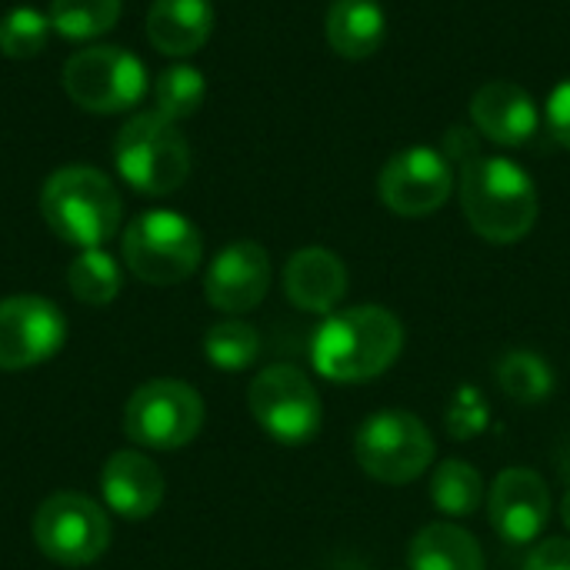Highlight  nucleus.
Instances as JSON below:
<instances>
[{
	"mask_svg": "<svg viewBox=\"0 0 570 570\" xmlns=\"http://www.w3.org/2000/svg\"><path fill=\"white\" fill-rule=\"evenodd\" d=\"M448 157L461 164V207L474 234L491 244L524 240L541 210L531 174L511 157L481 154L478 140L461 127L448 134Z\"/></svg>",
	"mask_w": 570,
	"mask_h": 570,
	"instance_id": "obj_1",
	"label": "nucleus"
},
{
	"mask_svg": "<svg viewBox=\"0 0 570 570\" xmlns=\"http://www.w3.org/2000/svg\"><path fill=\"white\" fill-rule=\"evenodd\" d=\"M404 351L401 321L377 304L334 311L314 331L311 364L324 381L364 384L394 367Z\"/></svg>",
	"mask_w": 570,
	"mask_h": 570,
	"instance_id": "obj_2",
	"label": "nucleus"
},
{
	"mask_svg": "<svg viewBox=\"0 0 570 570\" xmlns=\"http://www.w3.org/2000/svg\"><path fill=\"white\" fill-rule=\"evenodd\" d=\"M40 214L47 227L80 250L104 247L124 220V200L107 174L97 167H60L43 180Z\"/></svg>",
	"mask_w": 570,
	"mask_h": 570,
	"instance_id": "obj_3",
	"label": "nucleus"
},
{
	"mask_svg": "<svg viewBox=\"0 0 570 570\" xmlns=\"http://www.w3.org/2000/svg\"><path fill=\"white\" fill-rule=\"evenodd\" d=\"M114 164L124 184L144 197L174 194L190 174V147L177 124L157 110L130 117L114 140Z\"/></svg>",
	"mask_w": 570,
	"mask_h": 570,
	"instance_id": "obj_4",
	"label": "nucleus"
},
{
	"mask_svg": "<svg viewBox=\"0 0 570 570\" xmlns=\"http://www.w3.org/2000/svg\"><path fill=\"white\" fill-rule=\"evenodd\" d=\"M124 267L154 287H170L187 281L204 257V237L177 210H147L137 214L120 237Z\"/></svg>",
	"mask_w": 570,
	"mask_h": 570,
	"instance_id": "obj_5",
	"label": "nucleus"
},
{
	"mask_svg": "<svg viewBox=\"0 0 570 570\" xmlns=\"http://www.w3.org/2000/svg\"><path fill=\"white\" fill-rule=\"evenodd\" d=\"M354 458L381 484H411L434 464V438L417 414L387 407L357 428Z\"/></svg>",
	"mask_w": 570,
	"mask_h": 570,
	"instance_id": "obj_6",
	"label": "nucleus"
},
{
	"mask_svg": "<svg viewBox=\"0 0 570 570\" xmlns=\"http://www.w3.org/2000/svg\"><path fill=\"white\" fill-rule=\"evenodd\" d=\"M63 90L87 114H120L144 100L147 67L124 47L94 43L63 63Z\"/></svg>",
	"mask_w": 570,
	"mask_h": 570,
	"instance_id": "obj_7",
	"label": "nucleus"
},
{
	"mask_svg": "<svg viewBox=\"0 0 570 570\" xmlns=\"http://www.w3.org/2000/svg\"><path fill=\"white\" fill-rule=\"evenodd\" d=\"M247 407L267 438L291 448L314 441L324 424L321 394L294 364L264 367L247 387Z\"/></svg>",
	"mask_w": 570,
	"mask_h": 570,
	"instance_id": "obj_8",
	"label": "nucleus"
},
{
	"mask_svg": "<svg viewBox=\"0 0 570 570\" xmlns=\"http://www.w3.org/2000/svg\"><path fill=\"white\" fill-rule=\"evenodd\" d=\"M204 428L200 394L174 377L140 384L124 407V434L150 451L187 448Z\"/></svg>",
	"mask_w": 570,
	"mask_h": 570,
	"instance_id": "obj_9",
	"label": "nucleus"
},
{
	"mask_svg": "<svg viewBox=\"0 0 570 570\" xmlns=\"http://www.w3.org/2000/svg\"><path fill=\"white\" fill-rule=\"evenodd\" d=\"M33 544L53 564H94L110 544V518L97 501L83 494H50L33 514Z\"/></svg>",
	"mask_w": 570,
	"mask_h": 570,
	"instance_id": "obj_10",
	"label": "nucleus"
},
{
	"mask_svg": "<svg viewBox=\"0 0 570 570\" xmlns=\"http://www.w3.org/2000/svg\"><path fill=\"white\" fill-rule=\"evenodd\" d=\"M454 190V170L448 154L434 147L397 150L377 177V197L397 217H428L448 204Z\"/></svg>",
	"mask_w": 570,
	"mask_h": 570,
	"instance_id": "obj_11",
	"label": "nucleus"
},
{
	"mask_svg": "<svg viewBox=\"0 0 570 570\" xmlns=\"http://www.w3.org/2000/svg\"><path fill=\"white\" fill-rule=\"evenodd\" d=\"M67 341L63 311L37 294H13L0 301V371H30Z\"/></svg>",
	"mask_w": 570,
	"mask_h": 570,
	"instance_id": "obj_12",
	"label": "nucleus"
},
{
	"mask_svg": "<svg viewBox=\"0 0 570 570\" xmlns=\"http://www.w3.org/2000/svg\"><path fill=\"white\" fill-rule=\"evenodd\" d=\"M488 514L494 534L511 544V548H528L534 544L551 518V491L544 478L531 468H508L498 474L491 498H488Z\"/></svg>",
	"mask_w": 570,
	"mask_h": 570,
	"instance_id": "obj_13",
	"label": "nucleus"
},
{
	"mask_svg": "<svg viewBox=\"0 0 570 570\" xmlns=\"http://www.w3.org/2000/svg\"><path fill=\"white\" fill-rule=\"evenodd\" d=\"M271 291V257L257 240L227 244L207 267L204 294L224 314L254 311Z\"/></svg>",
	"mask_w": 570,
	"mask_h": 570,
	"instance_id": "obj_14",
	"label": "nucleus"
},
{
	"mask_svg": "<svg viewBox=\"0 0 570 570\" xmlns=\"http://www.w3.org/2000/svg\"><path fill=\"white\" fill-rule=\"evenodd\" d=\"M471 120L488 140L501 147H521L538 134L541 110L524 87L511 80H491L474 94Z\"/></svg>",
	"mask_w": 570,
	"mask_h": 570,
	"instance_id": "obj_15",
	"label": "nucleus"
},
{
	"mask_svg": "<svg viewBox=\"0 0 570 570\" xmlns=\"http://www.w3.org/2000/svg\"><path fill=\"white\" fill-rule=\"evenodd\" d=\"M100 491L110 514L124 521H147L164 501V474L150 458L117 451L100 471Z\"/></svg>",
	"mask_w": 570,
	"mask_h": 570,
	"instance_id": "obj_16",
	"label": "nucleus"
},
{
	"mask_svg": "<svg viewBox=\"0 0 570 570\" xmlns=\"http://www.w3.org/2000/svg\"><path fill=\"white\" fill-rule=\"evenodd\" d=\"M284 294L297 311L327 317L347 294V267L327 247H301L284 267Z\"/></svg>",
	"mask_w": 570,
	"mask_h": 570,
	"instance_id": "obj_17",
	"label": "nucleus"
},
{
	"mask_svg": "<svg viewBox=\"0 0 570 570\" xmlns=\"http://www.w3.org/2000/svg\"><path fill=\"white\" fill-rule=\"evenodd\" d=\"M214 30L210 0H154L147 10V40L167 57L197 53Z\"/></svg>",
	"mask_w": 570,
	"mask_h": 570,
	"instance_id": "obj_18",
	"label": "nucleus"
},
{
	"mask_svg": "<svg viewBox=\"0 0 570 570\" xmlns=\"http://www.w3.org/2000/svg\"><path fill=\"white\" fill-rule=\"evenodd\" d=\"M324 33L337 57L364 60L387 40V13L377 0H334Z\"/></svg>",
	"mask_w": 570,
	"mask_h": 570,
	"instance_id": "obj_19",
	"label": "nucleus"
},
{
	"mask_svg": "<svg viewBox=\"0 0 570 570\" xmlns=\"http://www.w3.org/2000/svg\"><path fill=\"white\" fill-rule=\"evenodd\" d=\"M407 564L411 570H484V551L461 524L434 521L414 534Z\"/></svg>",
	"mask_w": 570,
	"mask_h": 570,
	"instance_id": "obj_20",
	"label": "nucleus"
},
{
	"mask_svg": "<svg viewBox=\"0 0 570 570\" xmlns=\"http://www.w3.org/2000/svg\"><path fill=\"white\" fill-rule=\"evenodd\" d=\"M120 284H124L120 264L107 250H100V247L80 250L70 261V267H67L70 294L80 304H90V307H107L120 294Z\"/></svg>",
	"mask_w": 570,
	"mask_h": 570,
	"instance_id": "obj_21",
	"label": "nucleus"
},
{
	"mask_svg": "<svg viewBox=\"0 0 570 570\" xmlns=\"http://www.w3.org/2000/svg\"><path fill=\"white\" fill-rule=\"evenodd\" d=\"M498 384L514 404L534 407L554 394V371L534 351H511L498 361Z\"/></svg>",
	"mask_w": 570,
	"mask_h": 570,
	"instance_id": "obj_22",
	"label": "nucleus"
},
{
	"mask_svg": "<svg viewBox=\"0 0 570 570\" xmlns=\"http://www.w3.org/2000/svg\"><path fill=\"white\" fill-rule=\"evenodd\" d=\"M484 501V478L468 461H444L431 478V504L448 518H471Z\"/></svg>",
	"mask_w": 570,
	"mask_h": 570,
	"instance_id": "obj_23",
	"label": "nucleus"
},
{
	"mask_svg": "<svg viewBox=\"0 0 570 570\" xmlns=\"http://www.w3.org/2000/svg\"><path fill=\"white\" fill-rule=\"evenodd\" d=\"M117 20L120 0H50V27L67 40H94Z\"/></svg>",
	"mask_w": 570,
	"mask_h": 570,
	"instance_id": "obj_24",
	"label": "nucleus"
},
{
	"mask_svg": "<svg viewBox=\"0 0 570 570\" xmlns=\"http://www.w3.org/2000/svg\"><path fill=\"white\" fill-rule=\"evenodd\" d=\"M207 97V80L197 67L190 63H174L157 77L154 87V100H157V114L167 117L170 124L187 120L200 110Z\"/></svg>",
	"mask_w": 570,
	"mask_h": 570,
	"instance_id": "obj_25",
	"label": "nucleus"
},
{
	"mask_svg": "<svg viewBox=\"0 0 570 570\" xmlns=\"http://www.w3.org/2000/svg\"><path fill=\"white\" fill-rule=\"evenodd\" d=\"M261 354V337L244 321H220L204 334V357L217 371H247Z\"/></svg>",
	"mask_w": 570,
	"mask_h": 570,
	"instance_id": "obj_26",
	"label": "nucleus"
},
{
	"mask_svg": "<svg viewBox=\"0 0 570 570\" xmlns=\"http://www.w3.org/2000/svg\"><path fill=\"white\" fill-rule=\"evenodd\" d=\"M50 30V17L37 7H13L0 20V53L10 60H30L47 47Z\"/></svg>",
	"mask_w": 570,
	"mask_h": 570,
	"instance_id": "obj_27",
	"label": "nucleus"
},
{
	"mask_svg": "<svg viewBox=\"0 0 570 570\" xmlns=\"http://www.w3.org/2000/svg\"><path fill=\"white\" fill-rule=\"evenodd\" d=\"M491 424V407L488 397L474 387V384H461L444 411V431L454 441H474L478 434H484Z\"/></svg>",
	"mask_w": 570,
	"mask_h": 570,
	"instance_id": "obj_28",
	"label": "nucleus"
},
{
	"mask_svg": "<svg viewBox=\"0 0 570 570\" xmlns=\"http://www.w3.org/2000/svg\"><path fill=\"white\" fill-rule=\"evenodd\" d=\"M544 117H548V130H551L564 147H570V77H564V80L551 90Z\"/></svg>",
	"mask_w": 570,
	"mask_h": 570,
	"instance_id": "obj_29",
	"label": "nucleus"
},
{
	"mask_svg": "<svg viewBox=\"0 0 570 570\" xmlns=\"http://www.w3.org/2000/svg\"><path fill=\"white\" fill-rule=\"evenodd\" d=\"M524 570H570V541L548 538L534 544V551L524 561Z\"/></svg>",
	"mask_w": 570,
	"mask_h": 570,
	"instance_id": "obj_30",
	"label": "nucleus"
},
{
	"mask_svg": "<svg viewBox=\"0 0 570 570\" xmlns=\"http://www.w3.org/2000/svg\"><path fill=\"white\" fill-rule=\"evenodd\" d=\"M568 471H570V464H568ZM561 518H564V528L570 531V484H568V491H564V501H561Z\"/></svg>",
	"mask_w": 570,
	"mask_h": 570,
	"instance_id": "obj_31",
	"label": "nucleus"
}]
</instances>
